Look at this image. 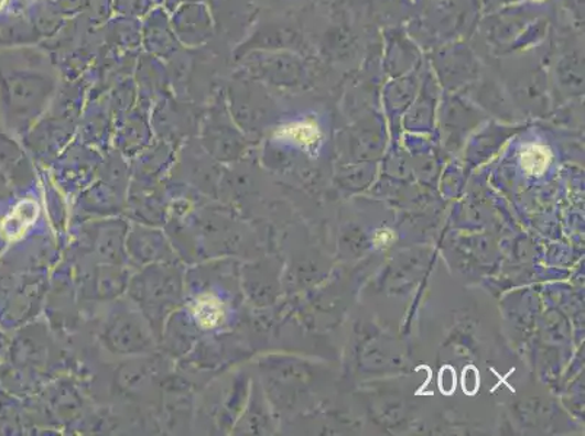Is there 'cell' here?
Wrapping results in <instances>:
<instances>
[{
    "instance_id": "obj_10",
    "label": "cell",
    "mask_w": 585,
    "mask_h": 436,
    "mask_svg": "<svg viewBox=\"0 0 585 436\" xmlns=\"http://www.w3.org/2000/svg\"><path fill=\"white\" fill-rule=\"evenodd\" d=\"M221 308L219 303L207 298L206 302H199L197 307V319L199 324L206 327H213L220 320Z\"/></svg>"
},
{
    "instance_id": "obj_6",
    "label": "cell",
    "mask_w": 585,
    "mask_h": 436,
    "mask_svg": "<svg viewBox=\"0 0 585 436\" xmlns=\"http://www.w3.org/2000/svg\"><path fill=\"white\" fill-rule=\"evenodd\" d=\"M421 54L416 45L401 31L388 34L387 53H384V69L390 77H401L419 69Z\"/></svg>"
},
{
    "instance_id": "obj_7",
    "label": "cell",
    "mask_w": 585,
    "mask_h": 436,
    "mask_svg": "<svg viewBox=\"0 0 585 436\" xmlns=\"http://www.w3.org/2000/svg\"><path fill=\"white\" fill-rule=\"evenodd\" d=\"M208 7L212 9L215 26H220L228 34L247 31L256 15V9L249 0H210Z\"/></svg>"
},
{
    "instance_id": "obj_11",
    "label": "cell",
    "mask_w": 585,
    "mask_h": 436,
    "mask_svg": "<svg viewBox=\"0 0 585 436\" xmlns=\"http://www.w3.org/2000/svg\"><path fill=\"white\" fill-rule=\"evenodd\" d=\"M159 4H161V8L165 9L166 12L175 11L176 8L181 7V4L184 3H192V2H207V0H155Z\"/></svg>"
},
{
    "instance_id": "obj_13",
    "label": "cell",
    "mask_w": 585,
    "mask_h": 436,
    "mask_svg": "<svg viewBox=\"0 0 585 436\" xmlns=\"http://www.w3.org/2000/svg\"><path fill=\"white\" fill-rule=\"evenodd\" d=\"M281 2L290 4V7H307V4L315 2V0H281Z\"/></svg>"
},
{
    "instance_id": "obj_9",
    "label": "cell",
    "mask_w": 585,
    "mask_h": 436,
    "mask_svg": "<svg viewBox=\"0 0 585 436\" xmlns=\"http://www.w3.org/2000/svg\"><path fill=\"white\" fill-rule=\"evenodd\" d=\"M155 0H115L118 13L124 17H143L152 11Z\"/></svg>"
},
{
    "instance_id": "obj_5",
    "label": "cell",
    "mask_w": 585,
    "mask_h": 436,
    "mask_svg": "<svg viewBox=\"0 0 585 436\" xmlns=\"http://www.w3.org/2000/svg\"><path fill=\"white\" fill-rule=\"evenodd\" d=\"M140 34L143 35L144 48L156 58H172L183 47L172 30L171 18L163 8L148 13Z\"/></svg>"
},
{
    "instance_id": "obj_12",
    "label": "cell",
    "mask_w": 585,
    "mask_h": 436,
    "mask_svg": "<svg viewBox=\"0 0 585 436\" xmlns=\"http://www.w3.org/2000/svg\"><path fill=\"white\" fill-rule=\"evenodd\" d=\"M444 384V388L442 389L443 392L451 393L453 390V385H455V377H453L452 372H443L442 377H440V385Z\"/></svg>"
},
{
    "instance_id": "obj_4",
    "label": "cell",
    "mask_w": 585,
    "mask_h": 436,
    "mask_svg": "<svg viewBox=\"0 0 585 436\" xmlns=\"http://www.w3.org/2000/svg\"><path fill=\"white\" fill-rule=\"evenodd\" d=\"M252 50H267V52H293L297 54H305L310 52V44L305 35L296 29V26L288 24H266L258 26L248 40L236 48V58L242 54L252 52Z\"/></svg>"
},
{
    "instance_id": "obj_2",
    "label": "cell",
    "mask_w": 585,
    "mask_h": 436,
    "mask_svg": "<svg viewBox=\"0 0 585 436\" xmlns=\"http://www.w3.org/2000/svg\"><path fill=\"white\" fill-rule=\"evenodd\" d=\"M433 67L437 80L451 89L474 84L480 77V65L468 45L452 44L435 52Z\"/></svg>"
},
{
    "instance_id": "obj_8",
    "label": "cell",
    "mask_w": 585,
    "mask_h": 436,
    "mask_svg": "<svg viewBox=\"0 0 585 436\" xmlns=\"http://www.w3.org/2000/svg\"><path fill=\"white\" fill-rule=\"evenodd\" d=\"M39 216V206L34 201H22L18 204L15 210L8 216L2 225V233L8 239H20L26 230L34 225Z\"/></svg>"
},
{
    "instance_id": "obj_3",
    "label": "cell",
    "mask_w": 585,
    "mask_h": 436,
    "mask_svg": "<svg viewBox=\"0 0 585 436\" xmlns=\"http://www.w3.org/2000/svg\"><path fill=\"white\" fill-rule=\"evenodd\" d=\"M172 30L181 45L202 47L215 34V21L207 2L184 3L171 12Z\"/></svg>"
},
{
    "instance_id": "obj_1",
    "label": "cell",
    "mask_w": 585,
    "mask_h": 436,
    "mask_svg": "<svg viewBox=\"0 0 585 436\" xmlns=\"http://www.w3.org/2000/svg\"><path fill=\"white\" fill-rule=\"evenodd\" d=\"M239 72L261 85L281 89L303 88L311 80L310 69L302 54L252 50L236 58Z\"/></svg>"
}]
</instances>
